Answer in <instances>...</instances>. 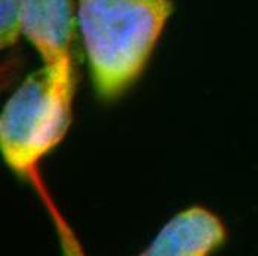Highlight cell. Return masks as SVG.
<instances>
[{
  "mask_svg": "<svg viewBox=\"0 0 258 256\" xmlns=\"http://www.w3.org/2000/svg\"><path fill=\"white\" fill-rule=\"evenodd\" d=\"M172 0H76L78 36L98 98H122L146 71Z\"/></svg>",
  "mask_w": 258,
  "mask_h": 256,
  "instance_id": "6da1fadb",
  "label": "cell"
},
{
  "mask_svg": "<svg viewBox=\"0 0 258 256\" xmlns=\"http://www.w3.org/2000/svg\"><path fill=\"white\" fill-rule=\"evenodd\" d=\"M223 219L204 206H190L175 213L157 231L140 255L209 256L227 241Z\"/></svg>",
  "mask_w": 258,
  "mask_h": 256,
  "instance_id": "277c9868",
  "label": "cell"
},
{
  "mask_svg": "<svg viewBox=\"0 0 258 256\" xmlns=\"http://www.w3.org/2000/svg\"><path fill=\"white\" fill-rule=\"evenodd\" d=\"M75 94V62L42 64L12 92L0 113V151L14 174L39 180L40 163L70 130Z\"/></svg>",
  "mask_w": 258,
  "mask_h": 256,
  "instance_id": "7a4b0ae2",
  "label": "cell"
},
{
  "mask_svg": "<svg viewBox=\"0 0 258 256\" xmlns=\"http://www.w3.org/2000/svg\"><path fill=\"white\" fill-rule=\"evenodd\" d=\"M23 36V0H0V46L14 48Z\"/></svg>",
  "mask_w": 258,
  "mask_h": 256,
  "instance_id": "5b68a950",
  "label": "cell"
},
{
  "mask_svg": "<svg viewBox=\"0 0 258 256\" xmlns=\"http://www.w3.org/2000/svg\"><path fill=\"white\" fill-rule=\"evenodd\" d=\"M23 36L42 64L75 62L76 0H23Z\"/></svg>",
  "mask_w": 258,
  "mask_h": 256,
  "instance_id": "3957f363",
  "label": "cell"
}]
</instances>
